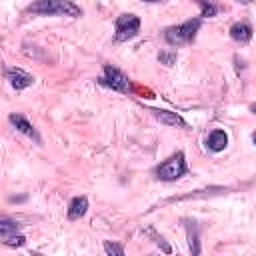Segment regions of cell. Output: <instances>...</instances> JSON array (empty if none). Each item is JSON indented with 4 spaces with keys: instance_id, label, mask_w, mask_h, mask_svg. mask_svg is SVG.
<instances>
[{
    "instance_id": "obj_1",
    "label": "cell",
    "mask_w": 256,
    "mask_h": 256,
    "mask_svg": "<svg viewBox=\"0 0 256 256\" xmlns=\"http://www.w3.org/2000/svg\"><path fill=\"white\" fill-rule=\"evenodd\" d=\"M28 12L44 14V16H52V14H62V16H72V18L82 16V8L74 4L72 0H36L28 6Z\"/></svg>"
},
{
    "instance_id": "obj_2",
    "label": "cell",
    "mask_w": 256,
    "mask_h": 256,
    "mask_svg": "<svg viewBox=\"0 0 256 256\" xmlns=\"http://www.w3.org/2000/svg\"><path fill=\"white\" fill-rule=\"evenodd\" d=\"M200 24H202V18H192V20H186V22H182L178 26H170L164 32V38L172 46L192 42L194 36H196V32H198V28H200Z\"/></svg>"
},
{
    "instance_id": "obj_3",
    "label": "cell",
    "mask_w": 256,
    "mask_h": 256,
    "mask_svg": "<svg viewBox=\"0 0 256 256\" xmlns=\"http://www.w3.org/2000/svg\"><path fill=\"white\" fill-rule=\"evenodd\" d=\"M186 158H184V152H176L174 156H170L168 160H164L158 168H156V174H158V178L160 180H166V182H170V180H176V178H180V176H184L186 174Z\"/></svg>"
},
{
    "instance_id": "obj_4",
    "label": "cell",
    "mask_w": 256,
    "mask_h": 256,
    "mask_svg": "<svg viewBox=\"0 0 256 256\" xmlns=\"http://www.w3.org/2000/svg\"><path fill=\"white\" fill-rule=\"evenodd\" d=\"M98 82L102 86H108L116 92H130V80L124 72H120L118 68H114L112 64L104 66V74L98 78Z\"/></svg>"
},
{
    "instance_id": "obj_5",
    "label": "cell",
    "mask_w": 256,
    "mask_h": 256,
    "mask_svg": "<svg viewBox=\"0 0 256 256\" xmlns=\"http://www.w3.org/2000/svg\"><path fill=\"white\" fill-rule=\"evenodd\" d=\"M140 30V18L134 14H120L116 18V40L118 42H126L130 38H134Z\"/></svg>"
},
{
    "instance_id": "obj_6",
    "label": "cell",
    "mask_w": 256,
    "mask_h": 256,
    "mask_svg": "<svg viewBox=\"0 0 256 256\" xmlns=\"http://www.w3.org/2000/svg\"><path fill=\"white\" fill-rule=\"evenodd\" d=\"M6 78L10 80V84H12L16 90H22V88H26V86H30V84L34 82V78H32L28 72L20 70V68H8V70H6Z\"/></svg>"
},
{
    "instance_id": "obj_7",
    "label": "cell",
    "mask_w": 256,
    "mask_h": 256,
    "mask_svg": "<svg viewBox=\"0 0 256 256\" xmlns=\"http://www.w3.org/2000/svg\"><path fill=\"white\" fill-rule=\"evenodd\" d=\"M160 122H164V124H170V126H186V122H184V118L180 116V114H176V112H170V110H160V108H152L150 110Z\"/></svg>"
},
{
    "instance_id": "obj_8",
    "label": "cell",
    "mask_w": 256,
    "mask_h": 256,
    "mask_svg": "<svg viewBox=\"0 0 256 256\" xmlns=\"http://www.w3.org/2000/svg\"><path fill=\"white\" fill-rule=\"evenodd\" d=\"M226 144H228V136H226L224 130H214V132L206 138V146H208V150H212V152L224 150Z\"/></svg>"
},
{
    "instance_id": "obj_9",
    "label": "cell",
    "mask_w": 256,
    "mask_h": 256,
    "mask_svg": "<svg viewBox=\"0 0 256 256\" xmlns=\"http://www.w3.org/2000/svg\"><path fill=\"white\" fill-rule=\"evenodd\" d=\"M86 210H88V200H86V196H76V198H72V202H70V206H68V218H70V220H78L80 216L86 214Z\"/></svg>"
},
{
    "instance_id": "obj_10",
    "label": "cell",
    "mask_w": 256,
    "mask_h": 256,
    "mask_svg": "<svg viewBox=\"0 0 256 256\" xmlns=\"http://www.w3.org/2000/svg\"><path fill=\"white\" fill-rule=\"evenodd\" d=\"M230 36L236 40V42H248L252 38V26L248 22H236L232 28H230Z\"/></svg>"
},
{
    "instance_id": "obj_11",
    "label": "cell",
    "mask_w": 256,
    "mask_h": 256,
    "mask_svg": "<svg viewBox=\"0 0 256 256\" xmlns=\"http://www.w3.org/2000/svg\"><path fill=\"white\" fill-rule=\"evenodd\" d=\"M10 122L16 126V130H20L22 134H26V136H32V138H38L36 136V130L32 128V124L24 118V116H20V114H10Z\"/></svg>"
},
{
    "instance_id": "obj_12",
    "label": "cell",
    "mask_w": 256,
    "mask_h": 256,
    "mask_svg": "<svg viewBox=\"0 0 256 256\" xmlns=\"http://www.w3.org/2000/svg\"><path fill=\"white\" fill-rule=\"evenodd\" d=\"M18 224L16 222H12V220H8V218H2L0 220V236H2V240H8L10 236H16L18 234Z\"/></svg>"
},
{
    "instance_id": "obj_13",
    "label": "cell",
    "mask_w": 256,
    "mask_h": 256,
    "mask_svg": "<svg viewBox=\"0 0 256 256\" xmlns=\"http://www.w3.org/2000/svg\"><path fill=\"white\" fill-rule=\"evenodd\" d=\"M196 2L202 6V14H200L202 18H206V16L210 18V16H214V14H216V6H214L212 2H208V0H196Z\"/></svg>"
},
{
    "instance_id": "obj_14",
    "label": "cell",
    "mask_w": 256,
    "mask_h": 256,
    "mask_svg": "<svg viewBox=\"0 0 256 256\" xmlns=\"http://www.w3.org/2000/svg\"><path fill=\"white\" fill-rule=\"evenodd\" d=\"M188 238H190V250H192L194 254H198V252H200L198 236H196V228H194V232H192V224H190V222H188Z\"/></svg>"
},
{
    "instance_id": "obj_15",
    "label": "cell",
    "mask_w": 256,
    "mask_h": 256,
    "mask_svg": "<svg viewBox=\"0 0 256 256\" xmlns=\"http://www.w3.org/2000/svg\"><path fill=\"white\" fill-rule=\"evenodd\" d=\"M104 250H106L108 254H118V256L124 254V248H122L120 244H114V242H104Z\"/></svg>"
},
{
    "instance_id": "obj_16",
    "label": "cell",
    "mask_w": 256,
    "mask_h": 256,
    "mask_svg": "<svg viewBox=\"0 0 256 256\" xmlns=\"http://www.w3.org/2000/svg\"><path fill=\"white\" fill-rule=\"evenodd\" d=\"M4 244H8V246H22L24 244V236H20V234L10 236L8 240H4Z\"/></svg>"
},
{
    "instance_id": "obj_17",
    "label": "cell",
    "mask_w": 256,
    "mask_h": 256,
    "mask_svg": "<svg viewBox=\"0 0 256 256\" xmlns=\"http://www.w3.org/2000/svg\"><path fill=\"white\" fill-rule=\"evenodd\" d=\"M160 58L170 66V64H174V60H176V54H160Z\"/></svg>"
},
{
    "instance_id": "obj_18",
    "label": "cell",
    "mask_w": 256,
    "mask_h": 256,
    "mask_svg": "<svg viewBox=\"0 0 256 256\" xmlns=\"http://www.w3.org/2000/svg\"><path fill=\"white\" fill-rule=\"evenodd\" d=\"M250 110H252V112L256 114V104H252V106H250Z\"/></svg>"
},
{
    "instance_id": "obj_19",
    "label": "cell",
    "mask_w": 256,
    "mask_h": 256,
    "mask_svg": "<svg viewBox=\"0 0 256 256\" xmlns=\"http://www.w3.org/2000/svg\"><path fill=\"white\" fill-rule=\"evenodd\" d=\"M252 142H254V144H256V132H254V134H252Z\"/></svg>"
},
{
    "instance_id": "obj_20",
    "label": "cell",
    "mask_w": 256,
    "mask_h": 256,
    "mask_svg": "<svg viewBox=\"0 0 256 256\" xmlns=\"http://www.w3.org/2000/svg\"><path fill=\"white\" fill-rule=\"evenodd\" d=\"M146 2H160V0H146Z\"/></svg>"
}]
</instances>
